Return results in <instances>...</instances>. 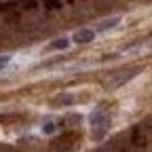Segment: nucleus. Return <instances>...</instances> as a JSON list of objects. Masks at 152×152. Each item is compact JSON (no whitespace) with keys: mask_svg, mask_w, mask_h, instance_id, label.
<instances>
[{"mask_svg":"<svg viewBox=\"0 0 152 152\" xmlns=\"http://www.w3.org/2000/svg\"><path fill=\"white\" fill-rule=\"evenodd\" d=\"M89 123H91V135L95 142H102L108 131H110V114L106 108H95L89 116Z\"/></svg>","mask_w":152,"mask_h":152,"instance_id":"f257e3e1","label":"nucleus"},{"mask_svg":"<svg viewBox=\"0 0 152 152\" xmlns=\"http://www.w3.org/2000/svg\"><path fill=\"white\" fill-rule=\"evenodd\" d=\"M137 74V70H127V72H118V76L114 80H110L108 85H106V89H110V91H114V89H118L121 85H125L127 80H131L133 76Z\"/></svg>","mask_w":152,"mask_h":152,"instance_id":"f03ea898","label":"nucleus"},{"mask_svg":"<svg viewBox=\"0 0 152 152\" xmlns=\"http://www.w3.org/2000/svg\"><path fill=\"white\" fill-rule=\"evenodd\" d=\"M121 23V15H114V17H106L102 19V21L95 26V32H106V30H112L114 26Z\"/></svg>","mask_w":152,"mask_h":152,"instance_id":"7ed1b4c3","label":"nucleus"},{"mask_svg":"<svg viewBox=\"0 0 152 152\" xmlns=\"http://www.w3.org/2000/svg\"><path fill=\"white\" fill-rule=\"evenodd\" d=\"M95 38V30H76L74 34V42H78V45H87L91 42Z\"/></svg>","mask_w":152,"mask_h":152,"instance_id":"20e7f679","label":"nucleus"},{"mask_svg":"<svg viewBox=\"0 0 152 152\" xmlns=\"http://www.w3.org/2000/svg\"><path fill=\"white\" fill-rule=\"evenodd\" d=\"M68 45H70V40L66 36H61V38H55V40L49 45V51H59V49H68Z\"/></svg>","mask_w":152,"mask_h":152,"instance_id":"39448f33","label":"nucleus"},{"mask_svg":"<svg viewBox=\"0 0 152 152\" xmlns=\"http://www.w3.org/2000/svg\"><path fill=\"white\" fill-rule=\"evenodd\" d=\"M55 102L61 104V106H70V104H74V97H72V95H57Z\"/></svg>","mask_w":152,"mask_h":152,"instance_id":"423d86ee","label":"nucleus"},{"mask_svg":"<svg viewBox=\"0 0 152 152\" xmlns=\"http://www.w3.org/2000/svg\"><path fill=\"white\" fill-rule=\"evenodd\" d=\"M9 59H11V55H9V53H4V55H2V68L9 64Z\"/></svg>","mask_w":152,"mask_h":152,"instance_id":"0eeeda50","label":"nucleus"}]
</instances>
